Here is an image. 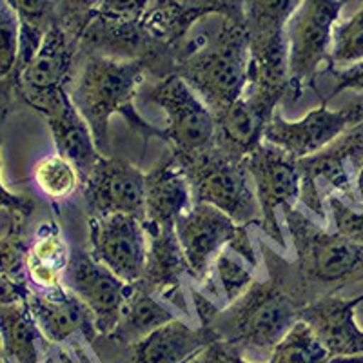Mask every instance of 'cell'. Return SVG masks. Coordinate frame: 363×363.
<instances>
[{
  "label": "cell",
  "mask_w": 363,
  "mask_h": 363,
  "mask_svg": "<svg viewBox=\"0 0 363 363\" xmlns=\"http://www.w3.org/2000/svg\"><path fill=\"white\" fill-rule=\"evenodd\" d=\"M281 215L296 255L294 262L281 258L264 242H260V249L267 277L280 281L301 307L363 280V244L325 231L296 206H284Z\"/></svg>",
  "instance_id": "6da1fadb"
},
{
  "label": "cell",
  "mask_w": 363,
  "mask_h": 363,
  "mask_svg": "<svg viewBox=\"0 0 363 363\" xmlns=\"http://www.w3.org/2000/svg\"><path fill=\"white\" fill-rule=\"evenodd\" d=\"M147 74L144 60H118V58L91 57L80 58L69 96L74 108L89 125L95 144L104 157L111 153L109 140V120L120 115L125 124L147 138L164 140V129L142 118L135 109L136 89Z\"/></svg>",
  "instance_id": "7a4b0ae2"
},
{
  "label": "cell",
  "mask_w": 363,
  "mask_h": 363,
  "mask_svg": "<svg viewBox=\"0 0 363 363\" xmlns=\"http://www.w3.org/2000/svg\"><path fill=\"white\" fill-rule=\"evenodd\" d=\"M251 44L244 22L220 18L209 38L186 40L178 50L177 74L203 100L213 115L227 109L249 87Z\"/></svg>",
  "instance_id": "3957f363"
},
{
  "label": "cell",
  "mask_w": 363,
  "mask_h": 363,
  "mask_svg": "<svg viewBox=\"0 0 363 363\" xmlns=\"http://www.w3.org/2000/svg\"><path fill=\"white\" fill-rule=\"evenodd\" d=\"M303 307L272 277L255 280L242 296L218 311L209 327L218 342L244 352H267L300 320Z\"/></svg>",
  "instance_id": "277c9868"
},
{
  "label": "cell",
  "mask_w": 363,
  "mask_h": 363,
  "mask_svg": "<svg viewBox=\"0 0 363 363\" xmlns=\"http://www.w3.org/2000/svg\"><path fill=\"white\" fill-rule=\"evenodd\" d=\"M173 155L189 182L193 203L215 206L238 225H262L260 203L244 160L227 157L215 144L196 153Z\"/></svg>",
  "instance_id": "5b68a950"
},
{
  "label": "cell",
  "mask_w": 363,
  "mask_h": 363,
  "mask_svg": "<svg viewBox=\"0 0 363 363\" xmlns=\"http://www.w3.org/2000/svg\"><path fill=\"white\" fill-rule=\"evenodd\" d=\"M301 0H245V28L251 44L249 87L289 95L287 26Z\"/></svg>",
  "instance_id": "8992f818"
},
{
  "label": "cell",
  "mask_w": 363,
  "mask_h": 363,
  "mask_svg": "<svg viewBox=\"0 0 363 363\" xmlns=\"http://www.w3.org/2000/svg\"><path fill=\"white\" fill-rule=\"evenodd\" d=\"M300 200L316 218L325 222V203L333 194H342L349 203L359 206L356 177L363 165V122L347 129L336 140L300 158Z\"/></svg>",
  "instance_id": "52a82bcc"
},
{
  "label": "cell",
  "mask_w": 363,
  "mask_h": 363,
  "mask_svg": "<svg viewBox=\"0 0 363 363\" xmlns=\"http://www.w3.org/2000/svg\"><path fill=\"white\" fill-rule=\"evenodd\" d=\"M177 235L189 262V277L199 284L209 278L216 256L225 247L235 251L252 271L258 269L249 225H238L215 206L194 202L177 222Z\"/></svg>",
  "instance_id": "ba28073f"
},
{
  "label": "cell",
  "mask_w": 363,
  "mask_h": 363,
  "mask_svg": "<svg viewBox=\"0 0 363 363\" xmlns=\"http://www.w3.org/2000/svg\"><path fill=\"white\" fill-rule=\"evenodd\" d=\"M345 0H301L287 26L289 48V95L293 106L307 87L316 89V77L323 64L330 62L333 31Z\"/></svg>",
  "instance_id": "9c48e42d"
},
{
  "label": "cell",
  "mask_w": 363,
  "mask_h": 363,
  "mask_svg": "<svg viewBox=\"0 0 363 363\" xmlns=\"http://www.w3.org/2000/svg\"><path fill=\"white\" fill-rule=\"evenodd\" d=\"M80 66L79 40L60 24L45 33L33 60L18 74L15 84V102L45 118L69 95Z\"/></svg>",
  "instance_id": "30bf717a"
},
{
  "label": "cell",
  "mask_w": 363,
  "mask_h": 363,
  "mask_svg": "<svg viewBox=\"0 0 363 363\" xmlns=\"http://www.w3.org/2000/svg\"><path fill=\"white\" fill-rule=\"evenodd\" d=\"M144 99L167 115L164 142L173 153H196L215 144V115L180 74L157 80L147 87Z\"/></svg>",
  "instance_id": "8fae6325"
},
{
  "label": "cell",
  "mask_w": 363,
  "mask_h": 363,
  "mask_svg": "<svg viewBox=\"0 0 363 363\" xmlns=\"http://www.w3.org/2000/svg\"><path fill=\"white\" fill-rule=\"evenodd\" d=\"M244 164L260 203V229L274 244L285 249L278 209L284 206H296L300 200L301 180L296 158L285 153L278 145L264 140L245 157Z\"/></svg>",
  "instance_id": "7c38bea8"
},
{
  "label": "cell",
  "mask_w": 363,
  "mask_h": 363,
  "mask_svg": "<svg viewBox=\"0 0 363 363\" xmlns=\"http://www.w3.org/2000/svg\"><path fill=\"white\" fill-rule=\"evenodd\" d=\"M218 342L209 327H191L174 318L131 345L99 335L91 347L102 363H186Z\"/></svg>",
  "instance_id": "4fadbf2b"
},
{
  "label": "cell",
  "mask_w": 363,
  "mask_h": 363,
  "mask_svg": "<svg viewBox=\"0 0 363 363\" xmlns=\"http://www.w3.org/2000/svg\"><path fill=\"white\" fill-rule=\"evenodd\" d=\"M80 193L89 218L122 213L145 220V173L125 158H100L82 180Z\"/></svg>",
  "instance_id": "5bb4252c"
},
{
  "label": "cell",
  "mask_w": 363,
  "mask_h": 363,
  "mask_svg": "<svg viewBox=\"0 0 363 363\" xmlns=\"http://www.w3.org/2000/svg\"><path fill=\"white\" fill-rule=\"evenodd\" d=\"M362 122L363 96L340 109H329L323 100L320 108L309 111L300 120H285L280 113H274L271 124L265 129L264 140L278 145L285 153L300 160L322 151L347 129Z\"/></svg>",
  "instance_id": "9a60e30c"
},
{
  "label": "cell",
  "mask_w": 363,
  "mask_h": 363,
  "mask_svg": "<svg viewBox=\"0 0 363 363\" xmlns=\"http://www.w3.org/2000/svg\"><path fill=\"white\" fill-rule=\"evenodd\" d=\"M64 287L84 301L93 314L96 333L104 336L115 330L133 285L96 262L89 251L73 247L64 272Z\"/></svg>",
  "instance_id": "2e32d148"
},
{
  "label": "cell",
  "mask_w": 363,
  "mask_h": 363,
  "mask_svg": "<svg viewBox=\"0 0 363 363\" xmlns=\"http://www.w3.org/2000/svg\"><path fill=\"white\" fill-rule=\"evenodd\" d=\"M89 252L96 262L128 284H136L144 272L147 235L135 216L108 215L89 218Z\"/></svg>",
  "instance_id": "e0dca14e"
},
{
  "label": "cell",
  "mask_w": 363,
  "mask_h": 363,
  "mask_svg": "<svg viewBox=\"0 0 363 363\" xmlns=\"http://www.w3.org/2000/svg\"><path fill=\"white\" fill-rule=\"evenodd\" d=\"M278 104H284L280 95L247 87L242 99L215 115V147L235 160H245L264 142Z\"/></svg>",
  "instance_id": "ac0fdd59"
},
{
  "label": "cell",
  "mask_w": 363,
  "mask_h": 363,
  "mask_svg": "<svg viewBox=\"0 0 363 363\" xmlns=\"http://www.w3.org/2000/svg\"><path fill=\"white\" fill-rule=\"evenodd\" d=\"M209 17L245 24V0H155L142 24L157 40L178 53L194 24Z\"/></svg>",
  "instance_id": "d6986e66"
},
{
  "label": "cell",
  "mask_w": 363,
  "mask_h": 363,
  "mask_svg": "<svg viewBox=\"0 0 363 363\" xmlns=\"http://www.w3.org/2000/svg\"><path fill=\"white\" fill-rule=\"evenodd\" d=\"M147 235V256L138 287L160 300L173 301L186 311V298L182 296V280L191 274L189 262L182 249L177 225L144 229Z\"/></svg>",
  "instance_id": "ffe728a7"
},
{
  "label": "cell",
  "mask_w": 363,
  "mask_h": 363,
  "mask_svg": "<svg viewBox=\"0 0 363 363\" xmlns=\"http://www.w3.org/2000/svg\"><path fill=\"white\" fill-rule=\"evenodd\" d=\"M363 303V293L354 298L327 294L307 303L300 320L313 329L333 358L363 354V329L354 320L356 307Z\"/></svg>",
  "instance_id": "44dd1931"
},
{
  "label": "cell",
  "mask_w": 363,
  "mask_h": 363,
  "mask_svg": "<svg viewBox=\"0 0 363 363\" xmlns=\"http://www.w3.org/2000/svg\"><path fill=\"white\" fill-rule=\"evenodd\" d=\"M26 301L50 343L69 342L77 335L91 343L99 336L91 311L64 285L53 291L31 289Z\"/></svg>",
  "instance_id": "7402d4cb"
},
{
  "label": "cell",
  "mask_w": 363,
  "mask_h": 363,
  "mask_svg": "<svg viewBox=\"0 0 363 363\" xmlns=\"http://www.w3.org/2000/svg\"><path fill=\"white\" fill-rule=\"evenodd\" d=\"M191 206L189 182L169 151L145 173V220L142 225L144 229L177 225Z\"/></svg>",
  "instance_id": "603a6c76"
},
{
  "label": "cell",
  "mask_w": 363,
  "mask_h": 363,
  "mask_svg": "<svg viewBox=\"0 0 363 363\" xmlns=\"http://www.w3.org/2000/svg\"><path fill=\"white\" fill-rule=\"evenodd\" d=\"M45 122L53 136L57 153L71 162L84 180L104 155L96 147L89 125L74 108L69 95L45 116Z\"/></svg>",
  "instance_id": "cb8c5ba5"
},
{
  "label": "cell",
  "mask_w": 363,
  "mask_h": 363,
  "mask_svg": "<svg viewBox=\"0 0 363 363\" xmlns=\"http://www.w3.org/2000/svg\"><path fill=\"white\" fill-rule=\"evenodd\" d=\"M0 340L4 359L11 363H40L50 347L26 300L0 307Z\"/></svg>",
  "instance_id": "d4e9b609"
},
{
  "label": "cell",
  "mask_w": 363,
  "mask_h": 363,
  "mask_svg": "<svg viewBox=\"0 0 363 363\" xmlns=\"http://www.w3.org/2000/svg\"><path fill=\"white\" fill-rule=\"evenodd\" d=\"M69 252L60 227L55 222L40 223L28 252L29 287L37 291L62 287Z\"/></svg>",
  "instance_id": "484cf974"
},
{
  "label": "cell",
  "mask_w": 363,
  "mask_h": 363,
  "mask_svg": "<svg viewBox=\"0 0 363 363\" xmlns=\"http://www.w3.org/2000/svg\"><path fill=\"white\" fill-rule=\"evenodd\" d=\"M131 293L124 303V309L120 314L115 330L109 336L122 345L140 342L147 335H151L158 327L169 323L177 318V314L165 306L160 298L153 296L151 293L144 291L136 284H131Z\"/></svg>",
  "instance_id": "4316f807"
},
{
  "label": "cell",
  "mask_w": 363,
  "mask_h": 363,
  "mask_svg": "<svg viewBox=\"0 0 363 363\" xmlns=\"http://www.w3.org/2000/svg\"><path fill=\"white\" fill-rule=\"evenodd\" d=\"M329 354L306 322L298 320L269 354V363H329Z\"/></svg>",
  "instance_id": "83f0119b"
},
{
  "label": "cell",
  "mask_w": 363,
  "mask_h": 363,
  "mask_svg": "<svg viewBox=\"0 0 363 363\" xmlns=\"http://www.w3.org/2000/svg\"><path fill=\"white\" fill-rule=\"evenodd\" d=\"M35 184L51 202H66L82 186V178L74 165L58 153L44 157L33 169Z\"/></svg>",
  "instance_id": "f1b7e54d"
},
{
  "label": "cell",
  "mask_w": 363,
  "mask_h": 363,
  "mask_svg": "<svg viewBox=\"0 0 363 363\" xmlns=\"http://www.w3.org/2000/svg\"><path fill=\"white\" fill-rule=\"evenodd\" d=\"M211 271H215L216 274V281H209L211 289H213L215 296L223 294L225 306H229L236 298L242 296L255 281L252 269L245 267V262L229 247H225L216 256Z\"/></svg>",
  "instance_id": "f546056e"
},
{
  "label": "cell",
  "mask_w": 363,
  "mask_h": 363,
  "mask_svg": "<svg viewBox=\"0 0 363 363\" xmlns=\"http://www.w3.org/2000/svg\"><path fill=\"white\" fill-rule=\"evenodd\" d=\"M26 223L22 220H9L6 236L0 238V272L24 289L29 287L28 252L31 242L26 235Z\"/></svg>",
  "instance_id": "4dcf8cb0"
},
{
  "label": "cell",
  "mask_w": 363,
  "mask_h": 363,
  "mask_svg": "<svg viewBox=\"0 0 363 363\" xmlns=\"http://www.w3.org/2000/svg\"><path fill=\"white\" fill-rule=\"evenodd\" d=\"M359 60H363V6L349 21L335 26L327 69L343 64H356Z\"/></svg>",
  "instance_id": "1f68e13d"
},
{
  "label": "cell",
  "mask_w": 363,
  "mask_h": 363,
  "mask_svg": "<svg viewBox=\"0 0 363 363\" xmlns=\"http://www.w3.org/2000/svg\"><path fill=\"white\" fill-rule=\"evenodd\" d=\"M21 21L8 0H0V80L11 73L17 62Z\"/></svg>",
  "instance_id": "d6a6232c"
},
{
  "label": "cell",
  "mask_w": 363,
  "mask_h": 363,
  "mask_svg": "<svg viewBox=\"0 0 363 363\" xmlns=\"http://www.w3.org/2000/svg\"><path fill=\"white\" fill-rule=\"evenodd\" d=\"M327 207L333 216L335 233L356 244H363V203L354 206L338 194H333L327 199Z\"/></svg>",
  "instance_id": "836d02e7"
},
{
  "label": "cell",
  "mask_w": 363,
  "mask_h": 363,
  "mask_svg": "<svg viewBox=\"0 0 363 363\" xmlns=\"http://www.w3.org/2000/svg\"><path fill=\"white\" fill-rule=\"evenodd\" d=\"M17 13L21 26L48 33L58 24L57 0H8Z\"/></svg>",
  "instance_id": "e575fe53"
},
{
  "label": "cell",
  "mask_w": 363,
  "mask_h": 363,
  "mask_svg": "<svg viewBox=\"0 0 363 363\" xmlns=\"http://www.w3.org/2000/svg\"><path fill=\"white\" fill-rule=\"evenodd\" d=\"M100 2L102 0H57L58 24L79 40Z\"/></svg>",
  "instance_id": "d590c367"
},
{
  "label": "cell",
  "mask_w": 363,
  "mask_h": 363,
  "mask_svg": "<svg viewBox=\"0 0 363 363\" xmlns=\"http://www.w3.org/2000/svg\"><path fill=\"white\" fill-rule=\"evenodd\" d=\"M147 9L149 0H102L93 17L111 22H142Z\"/></svg>",
  "instance_id": "8d00e7d4"
},
{
  "label": "cell",
  "mask_w": 363,
  "mask_h": 363,
  "mask_svg": "<svg viewBox=\"0 0 363 363\" xmlns=\"http://www.w3.org/2000/svg\"><path fill=\"white\" fill-rule=\"evenodd\" d=\"M8 113H0V147H2V125ZM2 169V167H0ZM0 209H4L9 215V220H22L28 222L31 218L35 211V202L29 196L24 194L11 193L8 187L4 186V182L0 178Z\"/></svg>",
  "instance_id": "74e56055"
},
{
  "label": "cell",
  "mask_w": 363,
  "mask_h": 363,
  "mask_svg": "<svg viewBox=\"0 0 363 363\" xmlns=\"http://www.w3.org/2000/svg\"><path fill=\"white\" fill-rule=\"evenodd\" d=\"M186 363H251L238 347L225 342H213Z\"/></svg>",
  "instance_id": "f35d334b"
},
{
  "label": "cell",
  "mask_w": 363,
  "mask_h": 363,
  "mask_svg": "<svg viewBox=\"0 0 363 363\" xmlns=\"http://www.w3.org/2000/svg\"><path fill=\"white\" fill-rule=\"evenodd\" d=\"M325 71L327 73L335 74L336 79V86L333 87L330 95L327 96V99H323L325 102L335 99V96L340 95L342 91H354V93H359V96H363V60L345 67V69L329 67V69Z\"/></svg>",
  "instance_id": "ab89813d"
},
{
  "label": "cell",
  "mask_w": 363,
  "mask_h": 363,
  "mask_svg": "<svg viewBox=\"0 0 363 363\" xmlns=\"http://www.w3.org/2000/svg\"><path fill=\"white\" fill-rule=\"evenodd\" d=\"M29 291L31 289H24V287H21L18 284L11 281L8 277H4V274L0 272V307L13 303V301L28 300Z\"/></svg>",
  "instance_id": "60d3db41"
},
{
  "label": "cell",
  "mask_w": 363,
  "mask_h": 363,
  "mask_svg": "<svg viewBox=\"0 0 363 363\" xmlns=\"http://www.w3.org/2000/svg\"><path fill=\"white\" fill-rule=\"evenodd\" d=\"M329 363H363V354L343 356V358H333Z\"/></svg>",
  "instance_id": "b9f144b4"
},
{
  "label": "cell",
  "mask_w": 363,
  "mask_h": 363,
  "mask_svg": "<svg viewBox=\"0 0 363 363\" xmlns=\"http://www.w3.org/2000/svg\"><path fill=\"white\" fill-rule=\"evenodd\" d=\"M356 191H358V196L363 203V165L362 169H359L358 177H356Z\"/></svg>",
  "instance_id": "7bdbcfd3"
},
{
  "label": "cell",
  "mask_w": 363,
  "mask_h": 363,
  "mask_svg": "<svg viewBox=\"0 0 363 363\" xmlns=\"http://www.w3.org/2000/svg\"><path fill=\"white\" fill-rule=\"evenodd\" d=\"M0 359H4V349H2V340H0Z\"/></svg>",
  "instance_id": "ee69618b"
},
{
  "label": "cell",
  "mask_w": 363,
  "mask_h": 363,
  "mask_svg": "<svg viewBox=\"0 0 363 363\" xmlns=\"http://www.w3.org/2000/svg\"><path fill=\"white\" fill-rule=\"evenodd\" d=\"M0 363H6V362H4V359H0Z\"/></svg>",
  "instance_id": "f6af8a7d"
},
{
  "label": "cell",
  "mask_w": 363,
  "mask_h": 363,
  "mask_svg": "<svg viewBox=\"0 0 363 363\" xmlns=\"http://www.w3.org/2000/svg\"><path fill=\"white\" fill-rule=\"evenodd\" d=\"M345 2H351V0H345Z\"/></svg>",
  "instance_id": "bcb514c9"
}]
</instances>
